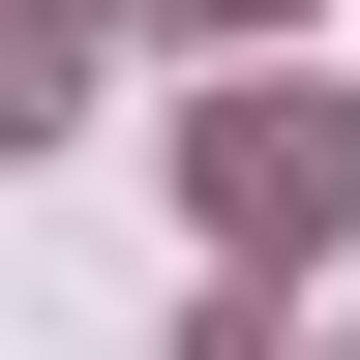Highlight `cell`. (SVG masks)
Here are the masks:
<instances>
[{"mask_svg":"<svg viewBox=\"0 0 360 360\" xmlns=\"http://www.w3.org/2000/svg\"><path fill=\"white\" fill-rule=\"evenodd\" d=\"M30 120H60V30H30V0H0V150H30Z\"/></svg>","mask_w":360,"mask_h":360,"instance_id":"7a4b0ae2","label":"cell"},{"mask_svg":"<svg viewBox=\"0 0 360 360\" xmlns=\"http://www.w3.org/2000/svg\"><path fill=\"white\" fill-rule=\"evenodd\" d=\"M330 180H360V150H330V90H270V120H240V240H330Z\"/></svg>","mask_w":360,"mask_h":360,"instance_id":"6da1fadb","label":"cell"},{"mask_svg":"<svg viewBox=\"0 0 360 360\" xmlns=\"http://www.w3.org/2000/svg\"><path fill=\"white\" fill-rule=\"evenodd\" d=\"M180 30H270V0H180Z\"/></svg>","mask_w":360,"mask_h":360,"instance_id":"3957f363","label":"cell"}]
</instances>
